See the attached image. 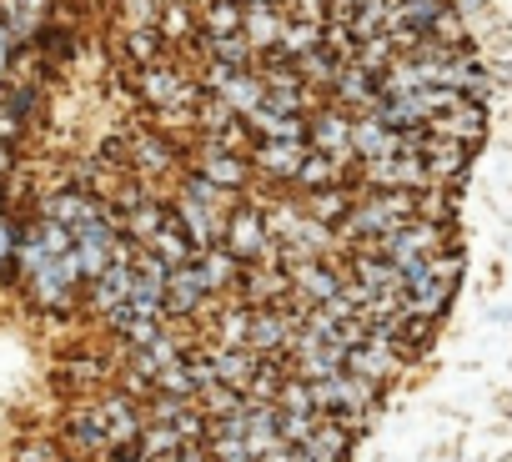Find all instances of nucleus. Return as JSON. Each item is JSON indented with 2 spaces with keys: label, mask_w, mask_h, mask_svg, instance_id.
<instances>
[{
  "label": "nucleus",
  "mask_w": 512,
  "mask_h": 462,
  "mask_svg": "<svg viewBox=\"0 0 512 462\" xmlns=\"http://www.w3.org/2000/svg\"><path fill=\"white\" fill-rule=\"evenodd\" d=\"M407 221H417V191H372L367 201L357 196V206H352V216L337 226V237L342 242H382V237H392V231H402Z\"/></svg>",
  "instance_id": "1"
},
{
  "label": "nucleus",
  "mask_w": 512,
  "mask_h": 462,
  "mask_svg": "<svg viewBox=\"0 0 512 462\" xmlns=\"http://www.w3.org/2000/svg\"><path fill=\"white\" fill-rule=\"evenodd\" d=\"M457 277H462V252L452 247V252H442V257L422 262L417 272H407L402 307H407L412 317H427V322H437V317L447 312V302H452V287H457Z\"/></svg>",
  "instance_id": "2"
},
{
  "label": "nucleus",
  "mask_w": 512,
  "mask_h": 462,
  "mask_svg": "<svg viewBox=\"0 0 512 462\" xmlns=\"http://www.w3.org/2000/svg\"><path fill=\"white\" fill-rule=\"evenodd\" d=\"M367 252L382 257V262H392L397 272H417L422 262L452 252V242H447V226H437V221H407L402 231H392V237L372 242Z\"/></svg>",
  "instance_id": "3"
},
{
  "label": "nucleus",
  "mask_w": 512,
  "mask_h": 462,
  "mask_svg": "<svg viewBox=\"0 0 512 462\" xmlns=\"http://www.w3.org/2000/svg\"><path fill=\"white\" fill-rule=\"evenodd\" d=\"M221 247L241 262V267H262V262H277V242L267 231V216L262 206H236L221 226Z\"/></svg>",
  "instance_id": "4"
},
{
  "label": "nucleus",
  "mask_w": 512,
  "mask_h": 462,
  "mask_svg": "<svg viewBox=\"0 0 512 462\" xmlns=\"http://www.w3.org/2000/svg\"><path fill=\"white\" fill-rule=\"evenodd\" d=\"M402 367H407V352H402L397 342H387V337H367L362 347L342 352V372H352V377H362V382H372V387L392 382Z\"/></svg>",
  "instance_id": "5"
},
{
  "label": "nucleus",
  "mask_w": 512,
  "mask_h": 462,
  "mask_svg": "<svg viewBox=\"0 0 512 462\" xmlns=\"http://www.w3.org/2000/svg\"><path fill=\"white\" fill-rule=\"evenodd\" d=\"M302 332V317L287 312V307H262V312H251V332H246V347L256 357H287L292 342Z\"/></svg>",
  "instance_id": "6"
},
{
  "label": "nucleus",
  "mask_w": 512,
  "mask_h": 462,
  "mask_svg": "<svg viewBox=\"0 0 512 462\" xmlns=\"http://www.w3.org/2000/svg\"><path fill=\"white\" fill-rule=\"evenodd\" d=\"M367 191H427L432 176L417 156H387V161H362L357 166Z\"/></svg>",
  "instance_id": "7"
},
{
  "label": "nucleus",
  "mask_w": 512,
  "mask_h": 462,
  "mask_svg": "<svg viewBox=\"0 0 512 462\" xmlns=\"http://www.w3.org/2000/svg\"><path fill=\"white\" fill-rule=\"evenodd\" d=\"M111 437L96 417V402H76L66 417H61V452L66 457H106Z\"/></svg>",
  "instance_id": "8"
},
{
  "label": "nucleus",
  "mask_w": 512,
  "mask_h": 462,
  "mask_svg": "<svg viewBox=\"0 0 512 462\" xmlns=\"http://www.w3.org/2000/svg\"><path fill=\"white\" fill-rule=\"evenodd\" d=\"M116 242H121V231L101 216L96 226H81L76 237H71V257H76V267H81V277L86 282H96L111 262H116Z\"/></svg>",
  "instance_id": "9"
},
{
  "label": "nucleus",
  "mask_w": 512,
  "mask_h": 462,
  "mask_svg": "<svg viewBox=\"0 0 512 462\" xmlns=\"http://www.w3.org/2000/svg\"><path fill=\"white\" fill-rule=\"evenodd\" d=\"M287 282H292V292H297V302H307V307H327L337 292H342V272L332 267V262H302V267H292L287 272Z\"/></svg>",
  "instance_id": "10"
},
{
  "label": "nucleus",
  "mask_w": 512,
  "mask_h": 462,
  "mask_svg": "<svg viewBox=\"0 0 512 462\" xmlns=\"http://www.w3.org/2000/svg\"><path fill=\"white\" fill-rule=\"evenodd\" d=\"M287 297H292V282H287V272H282L277 262L246 267V277H241V302H246L251 312H262V307H282Z\"/></svg>",
  "instance_id": "11"
},
{
  "label": "nucleus",
  "mask_w": 512,
  "mask_h": 462,
  "mask_svg": "<svg viewBox=\"0 0 512 462\" xmlns=\"http://www.w3.org/2000/svg\"><path fill=\"white\" fill-rule=\"evenodd\" d=\"M106 216V206L91 196V191H81V186H71V191H61V196H51L46 201V221H56V226H66L71 237L81 226H96Z\"/></svg>",
  "instance_id": "12"
},
{
  "label": "nucleus",
  "mask_w": 512,
  "mask_h": 462,
  "mask_svg": "<svg viewBox=\"0 0 512 462\" xmlns=\"http://www.w3.org/2000/svg\"><path fill=\"white\" fill-rule=\"evenodd\" d=\"M282 31H287V11H282V6H246L241 36H246L251 56H272V51H282Z\"/></svg>",
  "instance_id": "13"
},
{
  "label": "nucleus",
  "mask_w": 512,
  "mask_h": 462,
  "mask_svg": "<svg viewBox=\"0 0 512 462\" xmlns=\"http://www.w3.org/2000/svg\"><path fill=\"white\" fill-rule=\"evenodd\" d=\"M206 297H211V287H206L196 262H186L166 277V317H191V312L206 307Z\"/></svg>",
  "instance_id": "14"
},
{
  "label": "nucleus",
  "mask_w": 512,
  "mask_h": 462,
  "mask_svg": "<svg viewBox=\"0 0 512 462\" xmlns=\"http://www.w3.org/2000/svg\"><path fill=\"white\" fill-rule=\"evenodd\" d=\"M96 417H101V427H106L111 447H116V442H136V437H141V427H146L141 402H131L126 392H106V397L96 402Z\"/></svg>",
  "instance_id": "15"
},
{
  "label": "nucleus",
  "mask_w": 512,
  "mask_h": 462,
  "mask_svg": "<svg viewBox=\"0 0 512 462\" xmlns=\"http://www.w3.org/2000/svg\"><path fill=\"white\" fill-rule=\"evenodd\" d=\"M307 156H312L307 141H256L251 146V161L262 166L272 181H297V171H302Z\"/></svg>",
  "instance_id": "16"
},
{
  "label": "nucleus",
  "mask_w": 512,
  "mask_h": 462,
  "mask_svg": "<svg viewBox=\"0 0 512 462\" xmlns=\"http://www.w3.org/2000/svg\"><path fill=\"white\" fill-rule=\"evenodd\" d=\"M196 176H201L211 191H236V186H246V156L221 151V146H201V156H196Z\"/></svg>",
  "instance_id": "17"
},
{
  "label": "nucleus",
  "mask_w": 512,
  "mask_h": 462,
  "mask_svg": "<svg viewBox=\"0 0 512 462\" xmlns=\"http://www.w3.org/2000/svg\"><path fill=\"white\" fill-rule=\"evenodd\" d=\"M146 252H151V257H161L171 272H176V267H186V262H196V247H191L186 226H181V216H176L171 206H166V216H161V231L146 242Z\"/></svg>",
  "instance_id": "18"
},
{
  "label": "nucleus",
  "mask_w": 512,
  "mask_h": 462,
  "mask_svg": "<svg viewBox=\"0 0 512 462\" xmlns=\"http://www.w3.org/2000/svg\"><path fill=\"white\" fill-rule=\"evenodd\" d=\"M126 166H136V171H146V176H166V171L176 166V146L141 126V131L131 136V146H126Z\"/></svg>",
  "instance_id": "19"
},
{
  "label": "nucleus",
  "mask_w": 512,
  "mask_h": 462,
  "mask_svg": "<svg viewBox=\"0 0 512 462\" xmlns=\"http://www.w3.org/2000/svg\"><path fill=\"white\" fill-rule=\"evenodd\" d=\"M131 287H136V272H131V267H121V262H111V267L91 282L86 302H91L101 317H111L116 307H126V302H131Z\"/></svg>",
  "instance_id": "20"
},
{
  "label": "nucleus",
  "mask_w": 512,
  "mask_h": 462,
  "mask_svg": "<svg viewBox=\"0 0 512 462\" xmlns=\"http://www.w3.org/2000/svg\"><path fill=\"white\" fill-rule=\"evenodd\" d=\"M317 151H327V156H337L342 166L347 161H357V151H352V121L342 116V111H322L317 121H312V136H307Z\"/></svg>",
  "instance_id": "21"
},
{
  "label": "nucleus",
  "mask_w": 512,
  "mask_h": 462,
  "mask_svg": "<svg viewBox=\"0 0 512 462\" xmlns=\"http://www.w3.org/2000/svg\"><path fill=\"white\" fill-rule=\"evenodd\" d=\"M256 367H262V357H256L251 347H211V372H216V382H226V387H236V392L251 387Z\"/></svg>",
  "instance_id": "22"
},
{
  "label": "nucleus",
  "mask_w": 512,
  "mask_h": 462,
  "mask_svg": "<svg viewBox=\"0 0 512 462\" xmlns=\"http://www.w3.org/2000/svg\"><path fill=\"white\" fill-rule=\"evenodd\" d=\"M482 126H487V111H482V101H462L457 111H447V116H442V121H432L427 131H432V136H442V141L472 146V141L482 136Z\"/></svg>",
  "instance_id": "23"
},
{
  "label": "nucleus",
  "mask_w": 512,
  "mask_h": 462,
  "mask_svg": "<svg viewBox=\"0 0 512 462\" xmlns=\"http://www.w3.org/2000/svg\"><path fill=\"white\" fill-rule=\"evenodd\" d=\"M206 41H231L241 36V21H246V0H206V6L196 11Z\"/></svg>",
  "instance_id": "24"
},
{
  "label": "nucleus",
  "mask_w": 512,
  "mask_h": 462,
  "mask_svg": "<svg viewBox=\"0 0 512 462\" xmlns=\"http://www.w3.org/2000/svg\"><path fill=\"white\" fill-rule=\"evenodd\" d=\"M196 267H201V277H206V287H211V292H241L246 267H241L226 247H206V252L196 257Z\"/></svg>",
  "instance_id": "25"
},
{
  "label": "nucleus",
  "mask_w": 512,
  "mask_h": 462,
  "mask_svg": "<svg viewBox=\"0 0 512 462\" xmlns=\"http://www.w3.org/2000/svg\"><path fill=\"white\" fill-rule=\"evenodd\" d=\"M297 186L302 191H332V186H347V166L337 161V156H327V151H312L307 161H302V171H297Z\"/></svg>",
  "instance_id": "26"
},
{
  "label": "nucleus",
  "mask_w": 512,
  "mask_h": 462,
  "mask_svg": "<svg viewBox=\"0 0 512 462\" xmlns=\"http://www.w3.org/2000/svg\"><path fill=\"white\" fill-rule=\"evenodd\" d=\"M352 206H357V196H352L347 186H332V191H317V196H312L307 216H312V221H322V226L332 231V226H342V221L352 216Z\"/></svg>",
  "instance_id": "27"
},
{
  "label": "nucleus",
  "mask_w": 512,
  "mask_h": 462,
  "mask_svg": "<svg viewBox=\"0 0 512 462\" xmlns=\"http://www.w3.org/2000/svg\"><path fill=\"white\" fill-rule=\"evenodd\" d=\"M322 41H327L322 21H287V31H282V56H287V61H302V56L322 51Z\"/></svg>",
  "instance_id": "28"
},
{
  "label": "nucleus",
  "mask_w": 512,
  "mask_h": 462,
  "mask_svg": "<svg viewBox=\"0 0 512 462\" xmlns=\"http://www.w3.org/2000/svg\"><path fill=\"white\" fill-rule=\"evenodd\" d=\"M196 407L216 422V417H236V412H246V392H236V387H226V382H211L201 397H196Z\"/></svg>",
  "instance_id": "29"
},
{
  "label": "nucleus",
  "mask_w": 512,
  "mask_h": 462,
  "mask_svg": "<svg viewBox=\"0 0 512 462\" xmlns=\"http://www.w3.org/2000/svg\"><path fill=\"white\" fill-rule=\"evenodd\" d=\"M136 447H141V457H146V462H166V457L181 447V437H176V427H166V422H151V417H146V427H141Z\"/></svg>",
  "instance_id": "30"
},
{
  "label": "nucleus",
  "mask_w": 512,
  "mask_h": 462,
  "mask_svg": "<svg viewBox=\"0 0 512 462\" xmlns=\"http://www.w3.org/2000/svg\"><path fill=\"white\" fill-rule=\"evenodd\" d=\"M156 31H161V41H166V46H181V41H191V36H196V11H191V0H171Z\"/></svg>",
  "instance_id": "31"
},
{
  "label": "nucleus",
  "mask_w": 512,
  "mask_h": 462,
  "mask_svg": "<svg viewBox=\"0 0 512 462\" xmlns=\"http://www.w3.org/2000/svg\"><path fill=\"white\" fill-rule=\"evenodd\" d=\"M126 61L141 66V71L161 66V61H166V41H161V31H131V36H126Z\"/></svg>",
  "instance_id": "32"
},
{
  "label": "nucleus",
  "mask_w": 512,
  "mask_h": 462,
  "mask_svg": "<svg viewBox=\"0 0 512 462\" xmlns=\"http://www.w3.org/2000/svg\"><path fill=\"white\" fill-rule=\"evenodd\" d=\"M246 332H251V307L236 302L216 317V347H246Z\"/></svg>",
  "instance_id": "33"
},
{
  "label": "nucleus",
  "mask_w": 512,
  "mask_h": 462,
  "mask_svg": "<svg viewBox=\"0 0 512 462\" xmlns=\"http://www.w3.org/2000/svg\"><path fill=\"white\" fill-rule=\"evenodd\" d=\"M166 6L171 0H121V21H126V31H156Z\"/></svg>",
  "instance_id": "34"
},
{
  "label": "nucleus",
  "mask_w": 512,
  "mask_h": 462,
  "mask_svg": "<svg viewBox=\"0 0 512 462\" xmlns=\"http://www.w3.org/2000/svg\"><path fill=\"white\" fill-rule=\"evenodd\" d=\"M11 462H66V452H61V442H51V437H21V442L11 447Z\"/></svg>",
  "instance_id": "35"
},
{
  "label": "nucleus",
  "mask_w": 512,
  "mask_h": 462,
  "mask_svg": "<svg viewBox=\"0 0 512 462\" xmlns=\"http://www.w3.org/2000/svg\"><path fill=\"white\" fill-rule=\"evenodd\" d=\"M166 462H211V447H206V442H181Z\"/></svg>",
  "instance_id": "36"
},
{
  "label": "nucleus",
  "mask_w": 512,
  "mask_h": 462,
  "mask_svg": "<svg viewBox=\"0 0 512 462\" xmlns=\"http://www.w3.org/2000/svg\"><path fill=\"white\" fill-rule=\"evenodd\" d=\"M106 462H146V457L136 442H116V447H106Z\"/></svg>",
  "instance_id": "37"
},
{
  "label": "nucleus",
  "mask_w": 512,
  "mask_h": 462,
  "mask_svg": "<svg viewBox=\"0 0 512 462\" xmlns=\"http://www.w3.org/2000/svg\"><path fill=\"white\" fill-rule=\"evenodd\" d=\"M16 136H21V116L0 111V141H16Z\"/></svg>",
  "instance_id": "38"
},
{
  "label": "nucleus",
  "mask_w": 512,
  "mask_h": 462,
  "mask_svg": "<svg viewBox=\"0 0 512 462\" xmlns=\"http://www.w3.org/2000/svg\"><path fill=\"white\" fill-rule=\"evenodd\" d=\"M11 41H16V31L0 26V71H6V61H11Z\"/></svg>",
  "instance_id": "39"
},
{
  "label": "nucleus",
  "mask_w": 512,
  "mask_h": 462,
  "mask_svg": "<svg viewBox=\"0 0 512 462\" xmlns=\"http://www.w3.org/2000/svg\"><path fill=\"white\" fill-rule=\"evenodd\" d=\"M6 252H11V226L0 221V262H6Z\"/></svg>",
  "instance_id": "40"
},
{
  "label": "nucleus",
  "mask_w": 512,
  "mask_h": 462,
  "mask_svg": "<svg viewBox=\"0 0 512 462\" xmlns=\"http://www.w3.org/2000/svg\"><path fill=\"white\" fill-rule=\"evenodd\" d=\"M11 171V146H0V176Z\"/></svg>",
  "instance_id": "41"
}]
</instances>
